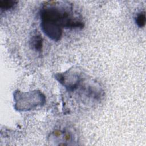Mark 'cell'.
I'll use <instances>...</instances> for the list:
<instances>
[{
	"label": "cell",
	"instance_id": "cell-1",
	"mask_svg": "<svg viewBox=\"0 0 146 146\" xmlns=\"http://www.w3.org/2000/svg\"><path fill=\"white\" fill-rule=\"evenodd\" d=\"M71 8L63 4L52 2L42 7L40 10L41 27L44 33L52 40L60 39L62 27L68 29L83 28L84 23L72 16Z\"/></svg>",
	"mask_w": 146,
	"mask_h": 146
},
{
	"label": "cell",
	"instance_id": "cell-2",
	"mask_svg": "<svg viewBox=\"0 0 146 146\" xmlns=\"http://www.w3.org/2000/svg\"><path fill=\"white\" fill-rule=\"evenodd\" d=\"M31 46L36 51H41L43 47V39L40 34H35L31 38Z\"/></svg>",
	"mask_w": 146,
	"mask_h": 146
},
{
	"label": "cell",
	"instance_id": "cell-3",
	"mask_svg": "<svg viewBox=\"0 0 146 146\" xmlns=\"http://www.w3.org/2000/svg\"><path fill=\"white\" fill-rule=\"evenodd\" d=\"M135 22L138 27L141 28L145 26V13L141 11L138 13L135 17Z\"/></svg>",
	"mask_w": 146,
	"mask_h": 146
},
{
	"label": "cell",
	"instance_id": "cell-4",
	"mask_svg": "<svg viewBox=\"0 0 146 146\" xmlns=\"http://www.w3.org/2000/svg\"><path fill=\"white\" fill-rule=\"evenodd\" d=\"M17 3L13 1H0V9L2 10H7L13 8Z\"/></svg>",
	"mask_w": 146,
	"mask_h": 146
}]
</instances>
